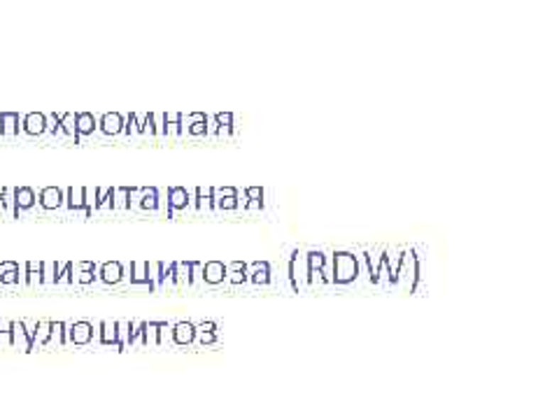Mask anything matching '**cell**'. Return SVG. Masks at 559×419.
Masks as SVG:
<instances>
[{
    "instance_id": "cell-40",
    "label": "cell",
    "mask_w": 559,
    "mask_h": 419,
    "mask_svg": "<svg viewBox=\"0 0 559 419\" xmlns=\"http://www.w3.org/2000/svg\"><path fill=\"white\" fill-rule=\"evenodd\" d=\"M154 116V133H156V140H165V114L163 112H152Z\"/></svg>"
},
{
    "instance_id": "cell-13",
    "label": "cell",
    "mask_w": 559,
    "mask_h": 419,
    "mask_svg": "<svg viewBox=\"0 0 559 419\" xmlns=\"http://www.w3.org/2000/svg\"><path fill=\"white\" fill-rule=\"evenodd\" d=\"M98 278H101L107 287H114V284H119L124 278H126V268H124L119 261H105L101 268H98Z\"/></svg>"
},
{
    "instance_id": "cell-15",
    "label": "cell",
    "mask_w": 559,
    "mask_h": 419,
    "mask_svg": "<svg viewBox=\"0 0 559 419\" xmlns=\"http://www.w3.org/2000/svg\"><path fill=\"white\" fill-rule=\"evenodd\" d=\"M12 194H14L16 214H19V212H31V210L36 207V203H38L36 191H33L31 187H16Z\"/></svg>"
},
{
    "instance_id": "cell-18",
    "label": "cell",
    "mask_w": 559,
    "mask_h": 419,
    "mask_svg": "<svg viewBox=\"0 0 559 419\" xmlns=\"http://www.w3.org/2000/svg\"><path fill=\"white\" fill-rule=\"evenodd\" d=\"M129 271H131V284L133 287H147L149 291H152V284H149V261H133L129 266Z\"/></svg>"
},
{
    "instance_id": "cell-16",
    "label": "cell",
    "mask_w": 559,
    "mask_h": 419,
    "mask_svg": "<svg viewBox=\"0 0 559 419\" xmlns=\"http://www.w3.org/2000/svg\"><path fill=\"white\" fill-rule=\"evenodd\" d=\"M10 333H12V347H19L21 352H33V342L28 338V329L23 322H10Z\"/></svg>"
},
{
    "instance_id": "cell-36",
    "label": "cell",
    "mask_w": 559,
    "mask_h": 419,
    "mask_svg": "<svg viewBox=\"0 0 559 419\" xmlns=\"http://www.w3.org/2000/svg\"><path fill=\"white\" fill-rule=\"evenodd\" d=\"M168 345H173V324L158 322V347H168Z\"/></svg>"
},
{
    "instance_id": "cell-38",
    "label": "cell",
    "mask_w": 559,
    "mask_h": 419,
    "mask_svg": "<svg viewBox=\"0 0 559 419\" xmlns=\"http://www.w3.org/2000/svg\"><path fill=\"white\" fill-rule=\"evenodd\" d=\"M203 263L191 261V289H203Z\"/></svg>"
},
{
    "instance_id": "cell-20",
    "label": "cell",
    "mask_w": 559,
    "mask_h": 419,
    "mask_svg": "<svg viewBox=\"0 0 559 419\" xmlns=\"http://www.w3.org/2000/svg\"><path fill=\"white\" fill-rule=\"evenodd\" d=\"M94 340L101 345L116 347V322H103L94 326Z\"/></svg>"
},
{
    "instance_id": "cell-27",
    "label": "cell",
    "mask_w": 559,
    "mask_h": 419,
    "mask_svg": "<svg viewBox=\"0 0 559 419\" xmlns=\"http://www.w3.org/2000/svg\"><path fill=\"white\" fill-rule=\"evenodd\" d=\"M0 282L3 284H19L21 282L19 266L12 263V261H5L3 266H0Z\"/></svg>"
},
{
    "instance_id": "cell-3",
    "label": "cell",
    "mask_w": 559,
    "mask_h": 419,
    "mask_svg": "<svg viewBox=\"0 0 559 419\" xmlns=\"http://www.w3.org/2000/svg\"><path fill=\"white\" fill-rule=\"evenodd\" d=\"M420 282H422L420 256H417L415 249H406V275H403V280L398 282V289L406 291V293H415L417 289H420Z\"/></svg>"
},
{
    "instance_id": "cell-22",
    "label": "cell",
    "mask_w": 559,
    "mask_h": 419,
    "mask_svg": "<svg viewBox=\"0 0 559 419\" xmlns=\"http://www.w3.org/2000/svg\"><path fill=\"white\" fill-rule=\"evenodd\" d=\"M212 189L215 187H196V200H198V214H215V205H212Z\"/></svg>"
},
{
    "instance_id": "cell-29",
    "label": "cell",
    "mask_w": 559,
    "mask_h": 419,
    "mask_svg": "<svg viewBox=\"0 0 559 419\" xmlns=\"http://www.w3.org/2000/svg\"><path fill=\"white\" fill-rule=\"evenodd\" d=\"M243 194H245V198L249 200V207H247V210H264V198H266L264 187H247Z\"/></svg>"
},
{
    "instance_id": "cell-35",
    "label": "cell",
    "mask_w": 559,
    "mask_h": 419,
    "mask_svg": "<svg viewBox=\"0 0 559 419\" xmlns=\"http://www.w3.org/2000/svg\"><path fill=\"white\" fill-rule=\"evenodd\" d=\"M49 324H52V322H38V324H36V333H33V345L47 347V342H49Z\"/></svg>"
},
{
    "instance_id": "cell-46",
    "label": "cell",
    "mask_w": 559,
    "mask_h": 419,
    "mask_svg": "<svg viewBox=\"0 0 559 419\" xmlns=\"http://www.w3.org/2000/svg\"><path fill=\"white\" fill-rule=\"evenodd\" d=\"M196 331H207V333H217V324H215V322H203V324H196Z\"/></svg>"
},
{
    "instance_id": "cell-4",
    "label": "cell",
    "mask_w": 559,
    "mask_h": 419,
    "mask_svg": "<svg viewBox=\"0 0 559 419\" xmlns=\"http://www.w3.org/2000/svg\"><path fill=\"white\" fill-rule=\"evenodd\" d=\"M189 189L187 187H170L165 194V217L178 219L180 214H189Z\"/></svg>"
},
{
    "instance_id": "cell-44",
    "label": "cell",
    "mask_w": 559,
    "mask_h": 419,
    "mask_svg": "<svg viewBox=\"0 0 559 419\" xmlns=\"http://www.w3.org/2000/svg\"><path fill=\"white\" fill-rule=\"evenodd\" d=\"M212 196H215V198H236V196H238V189H236V187H215V189H212Z\"/></svg>"
},
{
    "instance_id": "cell-31",
    "label": "cell",
    "mask_w": 559,
    "mask_h": 419,
    "mask_svg": "<svg viewBox=\"0 0 559 419\" xmlns=\"http://www.w3.org/2000/svg\"><path fill=\"white\" fill-rule=\"evenodd\" d=\"M98 187H85V217L98 212Z\"/></svg>"
},
{
    "instance_id": "cell-32",
    "label": "cell",
    "mask_w": 559,
    "mask_h": 419,
    "mask_svg": "<svg viewBox=\"0 0 559 419\" xmlns=\"http://www.w3.org/2000/svg\"><path fill=\"white\" fill-rule=\"evenodd\" d=\"M163 268H165V263H161V261H152V263H149V284H152V291H161Z\"/></svg>"
},
{
    "instance_id": "cell-39",
    "label": "cell",
    "mask_w": 559,
    "mask_h": 419,
    "mask_svg": "<svg viewBox=\"0 0 559 419\" xmlns=\"http://www.w3.org/2000/svg\"><path fill=\"white\" fill-rule=\"evenodd\" d=\"M219 338H217V333H207V331H196V340L194 345L198 347H210V345H217Z\"/></svg>"
},
{
    "instance_id": "cell-19",
    "label": "cell",
    "mask_w": 559,
    "mask_h": 419,
    "mask_svg": "<svg viewBox=\"0 0 559 419\" xmlns=\"http://www.w3.org/2000/svg\"><path fill=\"white\" fill-rule=\"evenodd\" d=\"M227 282L231 287H245L247 282V263L245 261H231L227 263Z\"/></svg>"
},
{
    "instance_id": "cell-43",
    "label": "cell",
    "mask_w": 559,
    "mask_h": 419,
    "mask_svg": "<svg viewBox=\"0 0 559 419\" xmlns=\"http://www.w3.org/2000/svg\"><path fill=\"white\" fill-rule=\"evenodd\" d=\"M217 129H219V124L215 121L212 114H207V119H205V140H217Z\"/></svg>"
},
{
    "instance_id": "cell-2",
    "label": "cell",
    "mask_w": 559,
    "mask_h": 419,
    "mask_svg": "<svg viewBox=\"0 0 559 419\" xmlns=\"http://www.w3.org/2000/svg\"><path fill=\"white\" fill-rule=\"evenodd\" d=\"M308 261H305V251H294V254L289 256V263H287V278L291 282V289L296 293H303L308 291Z\"/></svg>"
},
{
    "instance_id": "cell-37",
    "label": "cell",
    "mask_w": 559,
    "mask_h": 419,
    "mask_svg": "<svg viewBox=\"0 0 559 419\" xmlns=\"http://www.w3.org/2000/svg\"><path fill=\"white\" fill-rule=\"evenodd\" d=\"M145 347H158V322H145Z\"/></svg>"
},
{
    "instance_id": "cell-26",
    "label": "cell",
    "mask_w": 559,
    "mask_h": 419,
    "mask_svg": "<svg viewBox=\"0 0 559 419\" xmlns=\"http://www.w3.org/2000/svg\"><path fill=\"white\" fill-rule=\"evenodd\" d=\"M58 121H61L63 138L77 145L80 140H77V131H75V114H72V112H63V114H58Z\"/></svg>"
},
{
    "instance_id": "cell-5",
    "label": "cell",
    "mask_w": 559,
    "mask_h": 419,
    "mask_svg": "<svg viewBox=\"0 0 559 419\" xmlns=\"http://www.w3.org/2000/svg\"><path fill=\"white\" fill-rule=\"evenodd\" d=\"M247 282L252 287L271 289L273 287V268L268 261H254L247 266Z\"/></svg>"
},
{
    "instance_id": "cell-9",
    "label": "cell",
    "mask_w": 559,
    "mask_h": 419,
    "mask_svg": "<svg viewBox=\"0 0 559 419\" xmlns=\"http://www.w3.org/2000/svg\"><path fill=\"white\" fill-rule=\"evenodd\" d=\"M196 340V324L194 322H178L173 324V345L191 347Z\"/></svg>"
},
{
    "instance_id": "cell-12",
    "label": "cell",
    "mask_w": 559,
    "mask_h": 419,
    "mask_svg": "<svg viewBox=\"0 0 559 419\" xmlns=\"http://www.w3.org/2000/svg\"><path fill=\"white\" fill-rule=\"evenodd\" d=\"M98 129L103 131V136L107 138H116L124 133V114L119 112H105L101 119H98Z\"/></svg>"
},
{
    "instance_id": "cell-25",
    "label": "cell",
    "mask_w": 559,
    "mask_h": 419,
    "mask_svg": "<svg viewBox=\"0 0 559 419\" xmlns=\"http://www.w3.org/2000/svg\"><path fill=\"white\" fill-rule=\"evenodd\" d=\"M175 278L178 289H191V261H175Z\"/></svg>"
},
{
    "instance_id": "cell-14",
    "label": "cell",
    "mask_w": 559,
    "mask_h": 419,
    "mask_svg": "<svg viewBox=\"0 0 559 419\" xmlns=\"http://www.w3.org/2000/svg\"><path fill=\"white\" fill-rule=\"evenodd\" d=\"M98 129V119L94 112H77L75 114V131H77V140L91 138Z\"/></svg>"
},
{
    "instance_id": "cell-21",
    "label": "cell",
    "mask_w": 559,
    "mask_h": 419,
    "mask_svg": "<svg viewBox=\"0 0 559 419\" xmlns=\"http://www.w3.org/2000/svg\"><path fill=\"white\" fill-rule=\"evenodd\" d=\"M63 198L70 212H85V187H68L63 191Z\"/></svg>"
},
{
    "instance_id": "cell-28",
    "label": "cell",
    "mask_w": 559,
    "mask_h": 419,
    "mask_svg": "<svg viewBox=\"0 0 559 419\" xmlns=\"http://www.w3.org/2000/svg\"><path fill=\"white\" fill-rule=\"evenodd\" d=\"M329 251L324 249H310L305 251V261H308V271H322L324 263H327Z\"/></svg>"
},
{
    "instance_id": "cell-11",
    "label": "cell",
    "mask_w": 559,
    "mask_h": 419,
    "mask_svg": "<svg viewBox=\"0 0 559 419\" xmlns=\"http://www.w3.org/2000/svg\"><path fill=\"white\" fill-rule=\"evenodd\" d=\"M40 207L47 210V212H56L58 207H63L65 205V198H63V191L58 189V187H45V189H40Z\"/></svg>"
},
{
    "instance_id": "cell-23",
    "label": "cell",
    "mask_w": 559,
    "mask_h": 419,
    "mask_svg": "<svg viewBox=\"0 0 559 419\" xmlns=\"http://www.w3.org/2000/svg\"><path fill=\"white\" fill-rule=\"evenodd\" d=\"M65 331H68V324L63 322H52L49 324V342L47 347H65L68 345V340H65Z\"/></svg>"
},
{
    "instance_id": "cell-8",
    "label": "cell",
    "mask_w": 559,
    "mask_h": 419,
    "mask_svg": "<svg viewBox=\"0 0 559 419\" xmlns=\"http://www.w3.org/2000/svg\"><path fill=\"white\" fill-rule=\"evenodd\" d=\"M21 131L28 138H40L47 133V114L43 112H28L21 116Z\"/></svg>"
},
{
    "instance_id": "cell-24",
    "label": "cell",
    "mask_w": 559,
    "mask_h": 419,
    "mask_svg": "<svg viewBox=\"0 0 559 419\" xmlns=\"http://www.w3.org/2000/svg\"><path fill=\"white\" fill-rule=\"evenodd\" d=\"M129 347H145V322H129Z\"/></svg>"
},
{
    "instance_id": "cell-42",
    "label": "cell",
    "mask_w": 559,
    "mask_h": 419,
    "mask_svg": "<svg viewBox=\"0 0 559 419\" xmlns=\"http://www.w3.org/2000/svg\"><path fill=\"white\" fill-rule=\"evenodd\" d=\"M98 278V271H80L77 275H75V282L77 284H94V280Z\"/></svg>"
},
{
    "instance_id": "cell-1",
    "label": "cell",
    "mask_w": 559,
    "mask_h": 419,
    "mask_svg": "<svg viewBox=\"0 0 559 419\" xmlns=\"http://www.w3.org/2000/svg\"><path fill=\"white\" fill-rule=\"evenodd\" d=\"M331 263H333V287H349V284H359L357 251H345V249L333 251Z\"/></svg>"
},
{
    "instance_id": "cell-41",
    "label": "cell",
    "mask_w": 559,
    "mask_h": 419,
    "mask_svg": "<svg viewBox=\"0 0 559 419\" xmlns=\"http://www.w3.org/2000/svg\"><path fill=\"white\" fill-rule=\"evenodd\" d=\"M47 133H52L54 138H63L61 121H58V114H56V112L47 114Z\"/></svg>"
},
{
    "instance_id": "cell-6",
    "label": "cell",
    "mask_w": 559,
    "mask_h": 419,
    "mask_svg": "<svg viewBox=\"0 0 559 419\" xmlns=\"http://www.w3.org/2000/svg\"><path fill=\"white\" fill-rule=\"evenodd\" d=\"M163 207V214H165V200L161 198L156 187H140V212H147V214H158Z\"/></svg>"
},
{
    "instance_id": "cell-30",
    "label": "cell",
    "mask_w": 559,
    "mask_h": 419,
    "mask_svg": "<svg viewBox=\"0 0 559 419\" xmlns=\"http://www.w3.org/2000/svg\"><path fill=\"white\" fill-rule=\"evenodd\" d=\"M129 194H131V187H116L114 189V196H112V210H114V212L129 210Z\"/></svg>"
},
{
    "instance_id": "cell-17",
    "label": "cell",
    "mask_w": 559,
    "mask_h": 419,
    "mask_svg": "<svg viewBox=\"0 0 559 419\" xmlns=\"http://www.w3.org/2000/svg\"><path fill=\"white\" fill-rule=\"evenodd\" d=\"M21 129V116L16 112H0V136L3 138H16Z\"/></svg>"
},
{
    "instance_id": "cell-34",
    "label": "cell",
    "mask_w": 559,
    "mask_h": 419,
    "mask_svg": "<svg viewBox=\"0 0 559 419\" xmlns=\"http://www.w3.org/2000/svg\"><path fill=\"white\" fill-rule=\"evenodd\" d=\"M58 268H61V263H56V261H45L43 263V287H54Z\"/></svg>"
},
{
    "instance_id": "cell-7",
    "label": "cell",
    "mask_w": 559,
    "mask_h": 419,
    "mask_svg": "<svg viewBox=\"0 0 559 419\" xmlns=\"http://www.w3.org/2000/svg\"><path fill=\"white\" fill-rule=\"evenodd\" d=\"M65 340L68 345H89L94 340V324L91 322H75L65 331Z\"/></svg>"
},
{
    "instance_id": "cell-10",
    "label": "cell",
    "mask_w": 559,
    "mask_h": 419,
    "mask_svg": "<svg viewBox=\"0 0 559 419\" xmlns=\"http://www.w3.org/2000/svg\"><path fill=\"white\" fill-rule=\"evenodd\" d=\"M224 282H227V263L205 261L203 263V284H207V287H219Z\"/></svg>"
},
{
    "instance_id": "cell-47",
    "label": "cell",
    "mask_w": 559,
    "mask_h": 419,
    "mask_svg": "<svg viewBox=\"0 0 559 419\" xmlns=\"http://www.w3.org/2000/svg\"><path fill=\"white\" fill-rule=\"evenodd\" d=\"M77 268H80V271H98V266L94 261H82Z\"/></svg>"
},
{
    "instance_id": "cell-33",
    "label": "cell",
    "mask_w": 559,
    "mask_h": 419,
    "mask_svg": "<svg viewBox=\"0 0 559 419\" xmlns=\"http://www.w3.org/2000/svg\"><path fill=\"white\" fill-rule=\"evenodd\" d=\"M124 136L126 138H140V119L136 112L124 116Z\"/></svg>"
},
{
    "instance_id": "cell-45",
    "label": "cell",
    "mask_w": 559,
    "mask_h": 419,
    "mask_svg": "<svg viewBox=\"0 0 559 419\" xmlns=\"http://www.w3.org/2000/svg\"><path fill=\"white\" fill-rule=\"evenodd\" d=\"M212 116H215V121L219 126H233V124H236V116H233V112H217Z\"/></svg>"
}]
</instances>
